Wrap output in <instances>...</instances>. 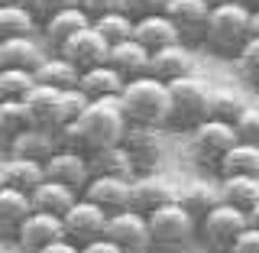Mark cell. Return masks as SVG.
Returning <instances> with one entry per match:
<instances>
[{"instance_id":"obj_1","label":"cell","mask_w":259,"mask_h":253,"mask_svg":"<svg viewBox=\"0 0 259 253\" xmlns=\"http://www.w3.org/2000/svg\"><path fill=\"white\" fill-rule=\"evenodd\" d=\"M117 104L123 111L126 124H143V127H165L168 124V88L165 81L140 75L123 81L117 94Z\"/></svg>"},{"instance_id":"obj_2","label":"cell","mask_w":259,"mask_h":253,"mask_svg":"<svg viewBox=\"0 0 259 253\" xmlns=\"http://www.w3.org/2000/svg\"><path fill=\"white\" fill-rule=\"evenodd\" d=\"M249 39V7L243 4H221L210 7L207 20H204V32H201V43H204L210 52L224 55V59H233L237 49Z\"/></svg>"},{"instance_id":"obj_3","label":"cell","mask_w":259,"mask_h":253,"mask_svg":"<svg viewBox=\"0 0 259 253\" xmlns=\"http://www.w3.org/2000/svg\"><path fill=\"white\" fill-rule=\"evenodd\" d=\"M71 124L78 127L84 153H91V150H101V146L120 143V136L126 130V117L120 111L117 97H94V101H88V107Z\"/></svg>"},{"instance_id":"obj_4","label":"cell","mask_w":259,"mask_h":253,"mask_svg":"<svg viewBox=\"0 0 259 253\" xmlns=\"http://www.w3.org/2000/svg\"><path fill=\"white\" fill-rule=\"evenodd\" d=\"M168 88V124L182 133H188L207 117V101H210V88L198 75H185L175 81H165Z\"/></svg>"},{"instance_id":"obj_5","label":"cell","mask_w":259,"mask_h":253,"mask_svg":"<svg viewBox=\"0 0 259 253\" xmlns=\"http://www.w3.org/2000/svg\"><path fill=\"white\" fill-rule=\"evenodd\" d=\"M146 227H149L152 250H159V253H178L194 240V221L178 201H168V205L149 211Z\"/></svg>"},{"instance_id":"obj_6","label":"cell","mask_w":259,"mask_h":253,"mask_svg":"<svg viewBox=\"0 0 259 253\" xmlns=\"http://www.w3.org/2000/svg\"><path fill=\"white\" fill-rule=\"evenodd\" d=\"M243 227H246V214L237 211V208H230L227 201H217V205L194 224V240L210 253H227Z\"/></svg>"},{"instance_id":"obj_7","label":"cell","mask_w":259,"mask_h":253,"mask_svg":"<svg viewBox=\"0 0 259 253\" xmlns=\"http://www.w3.org/2000/svg\"><path fill=\"white\" fill-rule=\"evenodd\" d=\"M237 143V130L233 124L204 117L194 130H188V156L194 159L198 169H217V162L230 146Z\"/></svg>"},{"instance_id":"obj_8","label":"cell","mask_w":259,"mask_h":253,"mask_svg":"<svg viewBox=\"0 0 259 253\" xmlns=\"http://www.w3.org/2000/svg\"><path fill=\"white\" fill-rule=\"evenodd\" d=\"M120 146L126 150L133 172H156V166L165 156V136L162 127H143V124H126Z\"/></svg>"},{"instance_id":"obj_9","label":"cell","mask_w":259,"mask_h":253,"mask_svg":"<svg viewBox=\"0 0 259 253\" xmlns=\"http://www.w3.org/2000/svg\"><path fill=\"white\" fill-rule=\"evenodd\" d=\"M104 237H107L110 243H117L120 253H152L146 214H140V211H133V208H123V211L107 214Z\"/></svg>"},{"instance_id":"obj_10","label":"cell","mask_w":259,"mask_h":253,"mask_svg":"<svg viewBox=\"0 0 259 253\" xmlns=\"http://www.w3.org/2000/svg\"><path fill=\"white\" fill-rule=\"evenodd\" d=\"M104 227H107V211H101L88 198H81V195L62 214V234H65V240H71L75 247H81V243H88L94 237H104Z\"/></svg>"},{"instance_id":"obj_11","label":"cell","mask_w":259,"mask_h":253,"mask_svg":"<svg viewBox=\"0 0 259 253\" xmlns=\"http://www.w3.org/2000/svg\"><path fill=\"white\" fill-rule=\"evenodd\" d=\"M62 218L55 214H46V211H29L26 218H23V224L16 227L13 234V243L20 253H36L49 247L52 240H62Z\"/></svg>"},{"instance_id":"obj_12","label":"cell","mask_w":259,"mask_h":253,"mask_svg":"<svg viewBox=\"0 0 259 253\" xmlns=\"http://www.w3.org/2000/svg\"><path fill=\"white\" fill-rule=\"evenodd\" d=\"M107 49H110V46L104 43V39L97 36V29L88 23V26H81L75 36L65 39V43L55 49V52H59L62 59H68L78 71H84V68H94V65L107 62Z\"/></svg>"},{"instance_id":"obj_13","label":"cell","mask_w":259,"mask_h":253,"mask_svg":"<svg viewBox=\"0 0 259 253\" xmlns=\"http://www.w3.org/2000/svg\"><path fill=\"white\" fill-rule=\"evenodd\" d=\"M133 178V175H130ZM130 178L126 175H91L81 189V198H88L101 211H123L130 208Z\"/></svg>"},{"instance_id":"obj_14","label":"cell","mask_w":259,"mask_h":253,"mask_svg":"<svg viewBox=\"0 0 259 253\" xmlns=\"http://www.w3.org/2000/svg\"><path fill=\"white\" fill-rule=\"evenodd\" d=\"M175 201V189L168 178H162L156 172H136L130 178V208L140 211V214H149L162 205Z\"/></svg>"},{"instance_id":"obj_15","label":"cell","mask_w":259,"mask_h":253,"mask_svg":"<svg viewBox=\"0 0 259 253\" xmlns=\"http://www.w3.org/2000/svg\"><path fill=\"white\" fill-rule=\"evenodd\" d=\"M194 71V55L188 43H172V46H162L156 52H149V65H146V75L159 78V81H175L185 78Z\"/></svg>"},{"instance_id":"obj_16","label":"cell","mask_w":259,"mask_h":253,"mask_svg":"<svg viewBox=\"0 0 259 253\" xmlns=\"http://www.w3.org/2000/svg\"><path fill=\"white\" fill-rule=\"evenodd\" d=\"M42 172H46V178L68 185V189L78 192V195H81V189H84V182L91 178V172H88V156H84V153L62 150V146L42 162Z\"/></svg>"},{"instance_id":"obj_17","label":"cell","mask_w":259,"mask_h":253,"mask_svg":"<svg viewBox=\"0 0 259 253\" xmlns=\"http://www.w3.org/2000/svg\"><path fill=\"white\" fill-rule=\"evenodd\" d=\"M207 0H165L162 13L172 20V26L178 29L182 43H201L204 32V20H207Z\"/></svg>"},{"instance_id":"obj_18","label":"cell","mask_w":259,"mask_h":253,"mask_svg":"<svg viewBox=\"0 0 259 253\" xmlns=\"http://www.w3.org/2000/svg\"><path fill=\"white\" fill-rule=\"evenodd\" d=\"M46 55H49V49H46L42 39H39V32L0 39V68H26V71H32Z\"/></svg>"},{"instance_id":"obj_19","label":"cell","mask_w":259,"mask_h":253,"mask_svg":"<svg viewBox=\"0 0 259 253\" xmlns=\"http://www.w3.org/2000/svg\"><path fill=\"white\" fill-rule=\"evenodd\" d=\"M59 150V136L55 130H46V127H26L10 140L7 146V156H20V159H36V162H46L52 153Z\"/></svg>"},{"instance_id":"obj_20","label":"cell","mask_w":259,"mask_h":253,"mask_svg":"<svg viewBox=\"0 0 259 253\" xmlns=\"http://www.w3.org/2000/svg\"><path fill=\"white\" fill-rule=\"evenodd\" d=\"M88 13L81 10V7H68V10H59V13H52L49 20L39 23V39L46 43L49 52H55L68 36H75V32L81 26H88Z\"/></svg>"},{"instance_id":"obj_21","label":"cell","mask_w":259,"mask_h":253,"mask_svg":"<svg viewBox=\"0 0 259 253\" xmlns=\"http://www.w3.org/2000/svg\"><path fill=\"white\" fill-rule=\"evenodd\" d=\"M23 107H26V117L32 127L59 130V88L32 85L23 97Z\"/></svg>"},{"instance_id":"obj_22","label":"cell","mask_w":259,"mask_h":253,"mask_svg":"<svg viewBox=\"0 0 259 253\" xmlns=\"http://www.w3.org/2000/svg\"><path fill=\"white\" fill-rule=\"evenodd\" d=\"M107 65L123 81L140 78V75H146V65H149V49H143L133 36H130L123 43H113L107 49Z\"/></svg>"},{"instance_id":"obj_23","label":"cell","mask_w":259,"mask_h":253,"mask_svg":"<svg viewBox=\"0 0 259 253\" xmlns=\"http://www.w3.org/2000/svg\"><path fill=\"white\" fill-rule=\"evenodd\" d=\"M133 39H136L143 49L156 52V49H162V46L178 43L182 36H178V29L172 26V20H168L165 13H149V16L133 20Z\"/></svg>"},{"instance_id":"obj_24","label":"cell","mask_w":259,"mask_h":253,"mask_svg":"<svg viewBox=\"0 0 259 253\" xmlns=\"http://www.w3.org/2000/svg\"><path fill=\"white\" fill-rule=\"evenodd\" d=\"M46 178L42 172V162L36 159H20V156H7L0 162V185L7 189H16V192H32L39 182Z\"/></svg>"},{"instance_id":"obj_25","label":"cell","mask_w":259,"mask_h":253,"mask_svg":"<svg viewBox=\"0 0 259 253\" xmlns=\"http://www.w3.org/2000/svg\"><path fill=\"white\" fill-rule=\"evenodd\" d=\"M78 198V192H71L68 185L62 182H52V178H42L36 189L29 192V208L32 211H46V214H55L62 218L65 211L71 208V201Z\"/></svg>"},{"instance_id":"obj_26","label":"cell","mask_w":259,"mask_h":253,"mask_svg":"<svg viewBox=\"0 0 259 253\" xmlns=\"http://www.w3.org/2000/svg\"><path fill=\"white\" fill-rule=\"evenodd\" d=\"M217 192H221V201L246 214L259 201V178L256 175H221Z\"/></svg>"},{"instance_id":"obj_27","label":"cell","mask_w":259,"mask_h":253,"mask_svg":"<svg viewBox=\"0 0 259 253\" xmlns=\"http://www.w3.org/2000/svg\"><path fill=\"white\" fill-rule=\"evenodd\" d=\"M88 172L91 175H136L133 172V162H130L126 150L120 143H110V146H101V150H91L88 153Z\"/></svg>"},{"instance_id":"obj_28","label":"cell","mask_w":259,"mask_h":253,"mask_svg":"<svg viewBox=\"0 0 259 253\" xmlns=\"http://www.w3.org/2000/svg\"><path fill=\"white\" fill-rule=\"evenodd\" d=\"M78 88L91 97V101L94 97H117L120 88H123V78H120L107 62H101V65H94V68L78 71Z\"/></svg>"},{"instance_id":"obj_29","label":"cell","mask_w":259,"mask_h":253,"mask_svg":"<svg viewBox=\"0 0 259 253\" xmlns=\"http://www.w3.org/2000/svg\"><path fill=\"white\" fill-rule=\"evenodd\" d=\"M32 78L36 85H49V88H75L78 85V68L68 59H62L59 52H49L42 62L32 68Z\"/></svg>"},{"instance_id":"obj_30","label":"cell","mask_w":259,"mask_h":253,"mask_svg":"<svg viewBox=\"0 0 259 253\" xmlns=\"http://www.w3.org/2000/svg\"><path fill=\"white\" fill-rule=\"evenodd\" d=\"M29 195L26 192H16V189H7L0 185V237L13 240L16 227L23 224V218L29 214Z\"/></svg>"},{"instance_id":"obj_31","label":"cell","mask_w":259,"mask_h":253,"mask_svg":"<svg viewBox=\"0 0 259 253\" xmlns=\"http://www.w3.org/2000/svg\"><path fill=\"white\" fill-rule=\"evenodd\" d=\"M221 175H256L259 178V146L237 140L217 162Z\"/></svg>"},{"instance_id":"obj_32","label":"cell","mask_w":259,"mask_h":253,"mask_svg":"<svg viewBox=\"0 0 259 253\" xmlns=\"http://www.w3.org/2000/svg\"><path fill=\"white\" fill-rule=\"evenodd\" d=\"M175 201L188 211V218L198 224L201 218L221 201V192H217V185H210V182H191L182 195H175Z\"/></svg>"},{"instance_id":"obj_33","label":"cell","mask_w":259,"mask_h":253,"mask_svg":"<svg viewBox=\"0 0 259 253\" xmlns=\"http://www.w3.org/2000/svg\"><path fill=\"white\" fill-rule=\"evenodd\" d=\"M32 32H39V23L29 7H0V39L32 36Z\"/></svg>"},{"instance_id":"obj_34","label":"cell","mask_w":259,"mask_h":253,"mask_svg":"<svg viewBox=\"0 0 259 253\" xmlns=\"http://www.w3.org/2000/svg\"><path fill=\"white\" fill-rule=\"evenodd\" d=\"M91 26L97 29V36H101L104 43L113 46V43H123V39L133 36V16L123 13V10L104 13V16H97V20H91Z\"/></svg>"},{"instance_id":"obj_35","label":"cell","mask_w":259,"mask_h":253,"mask_svg":"<svg viewBox=\"0 0 259 253\" xmlns=\"http://www.w3.org/2000/svg\"><path fill=\"white\" fill-rule=\"evenodd\" d=\"M26 127H29V117H26L23 101H7V97H0V146L7 150L13 136Z\"/></svg>"},{"instance_id":"obj_36","label":"cell","mask_w":259,"mask_h":253,"mask_svg":"<svg viewBox=\"0 0 259 253\" xmlns=\"http://www.w3.org/2000/svg\"><path fill=\"white\" fill-rule=\"evenodd\" d=\"M246 111V101L233 91H210L207 101V117L224 120V124H237V117Z\"/></svg>"},{"instance_id":"obj_37","label":"cell","mask_w":259,"mask_h":253,"mask_svg":"<svg viewBox=\"0 0 259 253\" xmlns=\"http://www.w3.org/2000/svg\"><path fill=\"white\" fill-rule=\"evenodd\" d=\"M233 65H237L240 78L246 81L249 88H256V91H259V36H249L246 43L237 49Z\"/></svg>"},{"instance_id":"obj_38","label":"cell","mask_w":259,"mask_h":253,"mask_svg":"<svg viewBox=\"0 0 259 253\" xmlns=\"http://www.w3.org/2000/svg\"><path fill=\"white\" fill-rule=\"evenodd\" d=\"M32 85H36L32 71H26V68H0V97H7V101H23Z\"/></svg>"},{"instance_id":"obj_39","label":"cell","mask_w":259,"mask_h":253,"mask_svg":"<svg viewBox=\"0 0 259 253\" xmlns=\"http://www.w3.org/2000/svg\"><path fill=\"white\" fill-rule=\"evenodd\" d=\"M88 101H91V97L81 91L78 85L75 88H62V91H59V127L78 120V114L88 107Z\"/></svg>"},{"instance_id":"obj_40","label":"cell","mask_w":259,"mask_h":253,"mask_svg":"<svg viewBox=\"0 0 259 253\" xmlns=\"http://www.w3.org/2000/svg\"><path fill=\"white\" fill-rule=\"evenodd\" d=\"M233 130H237V140L259 146V104H256V107H249V104H246V111L237 117Z\"/></svg>"},{"instance_id":"obj_41","label":"cell","mask_w":259,"mask_h":253,"mask_svg":"<svg viewBox=\"0 0 259 253\" xmlns=\"http://www.w3.org/2000/svg\"><path fill=\"white\" fill-rule=\"evenodd\" d=\"M68 7H78V0H29V13L36 16V23L49 20L59 10H68Z\"/></svg>"},{"instance_id":"obj_42","label":"cell","mask_w":259,"mask_h":253,"mask_svg":"<svg viewBox=\"0 0 259 253\" xmlns=\"http://www.w3.org/2000/svg\"><path fill=\"white\" fill-rule=\"evenodd\" d=\"M227 253H259V227H243L237 234V240L230 243V250Z\"/></svg>"},{"instance_id":"obj_43","label":"cell","mask_w":259,"mask_h":253,"mask_svg":"<svg viewBox=\"0 0 259 253\" xmlns=\"http://www.w3.org/2000/svg\"><path fill=\"white\" fill-rule=\"evenodd\" d=\"M78 7L88 13V20H97V16H104V13L123 10V0H78Z\"/></svg>"},{"instance_id":"obj_44","label":"cell","mask_w":259,"mask_h":253,"mask_svg":"<svg viewBox=\"0 0 259 253\" xmlns=\"http://www.w3.org/2000/svg\"><path fill=\"white\" fill-rule=\"evenodd\" d=\"M165 0H123V13H130L133 20L140 16H149V13H162Z\"/></svg>"},{"instance_id":"obj_45","label":"cell","mask_w":259,"mask_h":253,"mask_svg":"<svg viewBox=\"0 0 259 253\" xmlns=\"http://www.w3.org/2000/svg\"><path fill=\"white\" fill-rule=\"evenodd\" d=\"M78 253H120V247H117V243H110L107 237H94V240L81 243Z\"/></svg>"},{"instance_id":"obj_46","label":"cell","mask_w":259,"mask_h":253,"mask_svg":"<svg viewBox=\"0 0 259 253\" xmlns=\"http://www.w3.org/2000/svg\"><path fill=\"white\" fill-rule=\"evenodd\" d=\"M36 253H78V247H75V243H71V240H52V243H49V247H42V250H36Z\"/></svg>"},{"instance_id":"obj_47","label":"cell","mask_w":259,"mask_h":253,"mask_svg":"<svg viewBox=\"0 0 259 253\" xmlns=\"http://www.w3.org/2000/svg\"><path fill=\"white\" fill-rule=\"evenodd\" d=\"M249 36H259V7H249Z\"/></svg>"},{"instance_id":"obj_48","label":"cell","mask_w":259,"mask_h":253,"mask_svg":"<svg viewBox=\"0 0 259 253\" xmlns=\"http://www.w3.org/2000/svg\"><path fill=\"white\" fill-rule=\"evenodd\" d=\"M246 224H249V227H259V201L246 211Z\"/></svg>"},{"instance_id":"obj_49","label":"cell","mask_w":259,"mask_h":253,"mask_svg":"<svg viewBox=\"0 0 259 253\" xmlns=\"http://www.w3.org/2000/svg\"><path fill=\"white\" fill-rule=\"evenodd\" d=\"M0 7H29V0H0Z\"/></svg>"},{"instance_id":"obj_50","label":"cell","mask_w":259,"mask_h":253,"mask_svg":"<svg viewBox=\"0 0 259 253\" xmlns=\"http://www.w3.org/2000/svg\"><path fill=\"white\" fill-rule=\"evenodd\" d=\"M221 4H240V0H207V7H221Z\"/></svg>"},{"instance_id":"obj_51","label":"cell","mask_w":259,"mask_h":253,"mask_svg":"<svg viewBox=\"0 0 259 253\" xmlns=\"http://www.w3.org/2000/svg\"><path fill=\"white\" fill-rule=\"evenodd\" d=\"M243 4H246V7H259V0H243Z\"/></svg>"}]
</instances>
